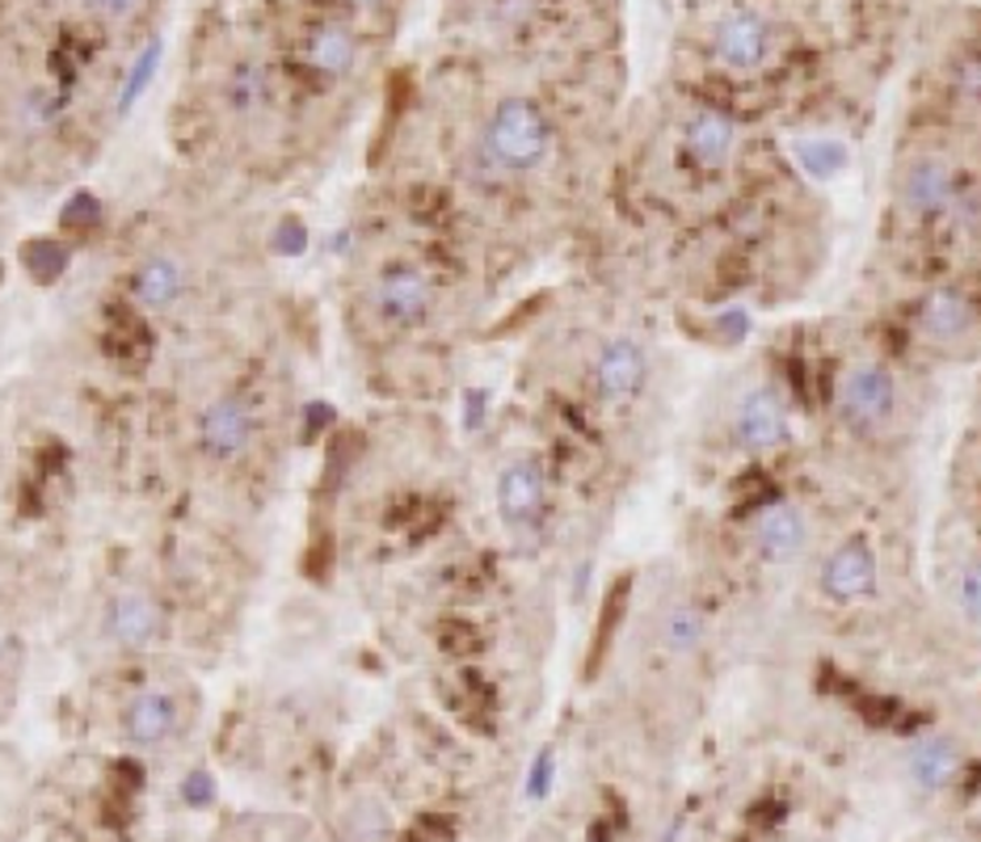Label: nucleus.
I'll use <instances>...</instances> for the list:
<instances>
[{"label":"nucleus","instance_id":"obj_1","mask_svg":"<svg viewBox=\"0 0 981 842\" xmlns=\"http://www.w3.org/2000/svg\"><path fill=\"white\" fill-rule=\"evenodd\" d=\"M553 144L548 119L539 114V105L527 97H510L493 110L489 131H485V156L506 173H527V168L544 165Z\"/></svg>","mask_w":981,"mask_h":842},{"label":"nucleus","instance_id":"obj_2","mask_svg":"<svg viewBox=\"0 0 981 842\" xmlns=\"http://www.w3.org/2000/svg\"><path fill=\"white\" fill-rule=\"evenodd\" d=\"M838 413L859 434H872L880 425H889V418L897 413L894 371L880 367V362H851L838 379Z\"/></svg>","mask_w":981,"mask_h":842},{"label":"nucleus","instance_id":"obj_3","mask_svg":"<svg viewBox=\"0 0 981 842\" xmlns=\"http://www.w3.org/2000/svg\"><path fill=\"white\" fill-rule=\"evenodd\" d=\"M729 434L737 442V451H746V455H771V451H779L792 434L784 397H779L771 383L746 388V392L737 397V404H733Z\"/></svg>","mask_w":981,"mask_h":842},{"label":"nucleus","instance_id":"obj_4","mask_svg":"<svg viewBox=\"0 0 981 842\" xmlns=\"http://www.w3.org/2000/svg\"><path fill=\"white\" fill-rule=\"evenodd\" d=\"M548 505V476L535 455H514L497 472V514L510 531H531Z\"/></svg>","mask_w":981,"mask_h":842},{"label":"nucleus","instance_id":"obj_5","mask_svg":"<svg viewBox=\"0 0 981 842\" xmlns=\"http://www.w3.org/2000/svg\"><path fill=\"white\" fill-rule=\"evenodd\" d=\"M595 392L607 404H628L640 397L644 379H649V358L637 337H611L595 355Z\"/></svg>","mask_w":981,"mask_h":842},{"label":"nucleus","instance_id":"obj_6","mask_svg":"<svg viewBox=\"0 0 981 842\" xmlns=\"http://www.w3.org/2000/svg\"><path fill=\"white\" fill-rule=\"evenodd\" d=\"M754 552L767 561V565H792L805 556L809 547V518L805 510L792 502H771L758 510L754 518Z\"/></svg>","mask_w":981,"mask_h":842},{"label":"nucleus","instance_id":"obj_7","mask_svg":"<svg viewBox=\"0 0 981 842\" xmlns=\"http://www.w3.org/2000/svg\"><path fill=\"white\" fill-rule=\"evenodd\" d=\"M822 594L830 603H864L876 594V552L868 547V540H847L826 556L822 565Z\"/></svg>","mask_w":981,"mask_h":842},{"label":"nucleus","instance_id":"obj_8","mask_svg":"<svg viewBox=\"0 0 981 842\" xmlns=\"http://www.w3.org/2000/svg\"><path fill=\"white\" fill-rule=\"evenodd\" d=\"M434 308V283L426 270H413V266H392V270L375 283V312L384 316L388 325L409 329V325H422Z\"/></svg>","mask_w":981,"mask_h":842},{"label":"nucleus","instance_id":"obj_9","mask_svg":"<svg viewBox=\"0 0 981 842\" xmlns=\"http://www.w3.org/2000/svg\"><path fill=\"white\" fill-rule=\"evenodd\" d=\"M106 632L123 649H144L161 636V607L148 589H118L106 607Z\"/></svg>","mask_w":981,"mask_h":842},{"label":"nucleus","instance_id":"obj_10","mask_svg":"<svg viewBox=\"0 0 981 842\" xmlns=\"http://www.w3.org/2000/svg\"><path fill=\"white\" fill-rule=\"evenodd\" d=\"M771 55V25L758 13H733L716 30V60L733 72H754Z\"/></svg>","mask_w":981,"mask_h":842},{"label":"nucleus","instance_id":"obj_11","mask_svg":"<svg viewBox=\"0 0 981 842\" xmlns=\"http://www.w3.org/2000/svg\"><path fill=\"white\" fill-rule=\"evenodd\" d=\"M198 439H203V451L211 460H236L249 446V439H254L249 404H240L236 397L215 400L211 409L203 413V421H198Z\"/></svg>","mask_w":981,"mask_h":842},{"label":"nucleus","instance_id":"obj_12","mask_svg":"<svg viewBox=\"0 0 981 842\" xmlns=\"http://www.w3.org/2000/svg\"><path fill=\"white\" fill-rule=\"evenodd\" d=\"M897 198L910 215H939V210L952 203V165L939 161V156H918L901 173V186Z\"/></svg>","mask_w":981,"mask_h":842},{"label":"nucleus","instance_id":"obj_13","mask_svg":"<svg viewBox=\"0 0 981 842\" xmlns=\"http://www.w3.org/2000/svg\"><path fill=\"white\" fill-rule=\"evenodd\" d=\"M733 147H737V126H733L729 114L704 110V114H695L686 123V152L708 173H721L733 161Z\"/></svg>","mask_w":981,"mask_h":842},{"label":"nucleus","instance_id":"obj_14","mask_svg":"<svg viewBox=\"0 0 981 842\" xmlns=\"http://www.w3.org/2000/svg\"><path fill=\"white\" fill-rule=\"evenodd\" d=\"M957 767H960L957 741L943 733L918 737L915 746L906 750V776H910V783H915L918 792H939L948 779L957 776Z\"/></svg>","mask_w":981,"mask_h":842},{"label":"nucleus","instance_id":"obj_15","mask_svg":"<svg viewBox=\"0 0 981 842\" xmlns=\"http://www.w3.org/2000/svg\"><path fill=\"white\" fill-rule=\"evenodd\" d=\"M973 304L964 299L960 291L952 287H939L922 299V308H918V329L931 337V341H960V337L973 333Z\"/></svg>","mask_w":981,"mask_h":842},{"label":"nucleus","instance_id":"obj_16","mask_svg":"<svg viewBox=\"0 0 981 842\" xmlns=\"http://www.w3.org/2000/svg\"><path fill=\"white\" fill-rule=\"evenodd\" d=\"M177 729V704L165 691H144L127 708V737L135 746H156Z\"/></svg>","mask_w":981,"mask_h":842},{"label":"nucleus","instance_id":"obj_17","mask_svg":"<svg viewBox=\"0 0 981 842\" xmlns=\"http://www.w3.org/2000/svg\"><path fill=\"white\" fill-rule=\"evenodd\" d=\"M658 640H662V649L674 653V657L695 653L708 640L704 610L695 607V603H674V607H665L662 624H658Z\"/></svg>","mask_w":981,"mask_h":842},{"label":"nucleus","instance_id":"obj_18","mask_svg":"<svg viewBox=\"0 0 981 842\" xmlns=\"http://www.w3.org/2000/svg\"><path fill=\"white\" fill-rule=\"evenodd\" d=\"M182 291H186V274L173 257H148L135 274V295L148 308H169L182 299Z\"/></svg>","mask_w":981,"mask_h":842},{"label":"nucleus","instance_id":"obj_19","mask_svg":"<svg viewBox=\"0 0 981 842\" xmlns=\"http://www.w3.org/2000/svg\"><path fill=\"white\" fill-rule=\"evenodd\" d=\"M354 55H359V47L345 25H320L308 39V63L324 76H345L354 68Z\"/></svg>","mask_w":981,"mask_h":842},{"label":"nucleus","instance_id":"obj_20","mask_svg":"<svg viewBox=\"0 0 981 842\" xmlns=\"http://www.w3.org/2000/svg\"><path fill=\"white\" fill-rule=\"evenodd\" d=\"M792 156H796V165L805 168L813 182H834V177L847 168V144H843V140H826V135L796 140V144H792Z\"/></svg>","mask_w":981,"mask_h":842},{"label":"nucleus","instance_id":"obj_21","mask_svg":"<svg viewBox=\"0 0 981 842\" xmlns=\"http://www.w3.org/2000/svg\"><path fill=\"white\" fill-rule=\"evenodd\" d=\"M224 97L236 114H257L270 102V72L261 63H236L228 84H224Z\"/></svg>","mask_w":981,"mask_h":842},{"label":"nucleus","instance_id":"obj_22","mask_svg":"<svg viewBox=\"0 0 981 842\" xmlns=\"http://www.w3.org/2000/svg\"><path fill=\"white\" fill-rule=\"evenodd\" d=\"M161 42L152 39L144 51H140V60L131 63V72H127V81H123V89H118V114H127L131 105L144 97V89L152 84V76H156V68H161Z\"/></svg>","mask_w":981,"mask_h":842},{"label":"nucleus","instance_id":"obj_23","mask_svg":"<svg viewBox=\"0 0 981 842\" xmlns=\"http://www.w3.org/2000/svg\"><path fill=\"white\" fill-rule=\"evenodd\" d=\"M22 266L34 283H55L68 266V249L55 240H30L22 249Z\"/></svg>","mask_w":981,"mask_h":842},{"label":"nucleus","instance_id":"obj_24","mask_svg":"<svg viewBox=\"0 0 981 842\" xmlns=\"http://www.w3.org/2000/svg\"><path fill=\"white\" fill-rule=\"evenodd\" d=\"M957 603L964 619L981 624V561H964L957 573Z\"/></svg>","mask_w":981,"mask_h":842},{"label":"nucleus","instance_id":"obj_25","mask_svg":"<svg viewBox=\"0 0 981 842\" xmlns=\"http://www.w3.org/2000/svg\"><path fill=\"white\" fill-rule=\"evenodd\" d=\"M60 110H64L60 93H51V89H30V93L22 97V123L25 126H47V123H55V119H60Z\"/></svg>","mask_w":981,"mask_h":842},{"label":"nucleus","instance_id":"obj_26","mask_svg":"<svg viewBox=\"0 0 981 842\" xmlns=\"http://www.w3.org/2000/svg\"><path fill=\"white\" fill-rule=\"evenodd\" d=\"M623 607H628V582H619V586L611 589V598H607V610H602V624H598V636H595V661H590V670L598 666V657L607 653V640H611V632L619 628Z\"/></svg>","mask_w":981,"mask_h":842},{"label":"nucleus","instance_id":"obj_27","mask_svg":"<svg viewBox=\"0 0 981 842\" xmlns=\"http://www.w3.org/2000/svg\"><path fill=\"white\" fill-rule=\"evenodd\" d=\"M97 215H102V207H97L93 194H72V198L64 203L60 224H64L68 232H89V228H97Z\"/></svg>","mask_w":981,"mask_h":842},{"label":"nucleus","instance_id":"obj_28","mask_svg":"<svg viewBox=\"0 0 981 842\" xmlns=\"http://www.w3.org/2000/svg\"><path fill=\"white\" fill-rule=\"evenodd\" d=\"M275 249L282 253V257H296V253H303V245H308V228L299 224L296 215H287V219H278L275 224Z\"/></svg>","mask_w":981,"mask_h":842},{"label":"nucleus","instance_id":"obj_29","mask_svg":"<svg viewBox=\"0 0 981 842\" xmlns=\"http://www.w3.org/2000/svg\"><path fill=\"white\" fill-rule=\"evenodd\" d=\"M182 797H186L190 809H207L215 800V779L207 776V771H190L186 783H182Z\"/></svg>","mask_w":981,"mask_h":842},{"label":"nucleus","instance_id":"obj_30","mask_svg":"<svg viewBox=\"0 0 981 842\" xmlns=\"http://www.w3.org/2000/svg\"><path fill=\"white\" fill-rule=\"evenodd\" d=\"M716 333L725 337V341H742L750 333V312L746 308H725V312L716 316Z\"/></svg>","mask_w":981,"mask_h":842},{"label":"nucleus","instance_id":"obj_31","mask_svg":"<svg viewBox=\"0 0 981 842\" xmlns=\"http://www.w3.org/2000/svg\"><path fill=\"white\" fill-rule=\"evenodd\" d=\"M553 771H556V762H553V754H548V750H544V754L535 758L531 779H527V792H531L535 800H539V797H548V788H553Z\"/></svg>","mask_w":981,"mask_h":842},{"label":"nucleus","instance_id":"obj_32","mask_svg":"<svg viewBox=\"0 0 981 842\" xmlns=\"http://www.w3.org/2000/svg\"><path fill=\"white\" fill-rule=\"evenodd\" d=\"M89 9L93 13H102V18H131L135 9H140V0H89Z\"/></svg>","mask_w":981,"mask_h":842},{"label":"nucleus","instance_id":"obj_33","mask_svg":"<svg viewBox=\"0 0 981 842\" xmlns=\"http://www.w3.org/2000/svg\"><path fill=\"white\" fill-rule=\"evenodd\" d=\"M464 409H468V413H464V425L476 430V425L485 421V392H468V397H464Z\"/></svg>","mask_w":981,"mask_h":842},{"label":"nucleus","instance_id":"obj_34","mask_svg":"<svg viewBox=\"0 0 981 842\" xmlns=\"http://www.w3.org/2000/svg\"><path fill=\"white\" fill-rule=\"evenodd\" d=\"M960 89H964V93H973V97H981V60H973V63H964V68H960Z\"/></svg>","mask_w":981,"mask_h":842},{"label":"nucleus","instance_id":"obj_35","mask_svg":"<svg viewBox=\"0 0 981 842\" xmlns=\"http://www.w3.org/2000/svg\"><path fill=\"white\" fill-rule=\"evenodd\" d=\"M329 418H333V413H329V404H308V425H303V439H317V430Z\"/></svg>","mask_w":981,"mask_h":842},{"label":"nucleus","instance_id":"obj_36","mask_svg":"<svg viewBox=\"0 0 981 842\" xmlns=\"http://www.w3.org/2000/svg\"><path fill=\"white\" fill-rule=\"evenodd\" d=\"M354 4H363V9H366V4H380V0H354Z\"/></svg>","mask_w":981,"mask_h":842}]
</instances>
